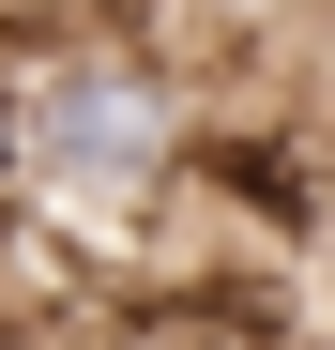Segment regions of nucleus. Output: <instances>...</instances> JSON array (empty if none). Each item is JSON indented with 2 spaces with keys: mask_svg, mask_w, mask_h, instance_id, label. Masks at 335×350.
Returning <instances> with one entry per match:
<instances>
[{
  "mask_svg": "<svg viewBox=\"0 0 335 350\" xmlns=\"http://www.w3.org/2000/svg\"><path fill=\"white\" fill-rule=\"evenodd\" d=\"M183 137H198V77L152 16H77L0 46V183L92 274L183 198Z\"/></svg>",
  "mask_w": 335,
  "mask_h": 350,
  "instance_id": "f257e3e1",
  "label": "nucleus"
},
{
  "mask_svg": "<svg viewBox=\"0 0 335 350\" xmlns=\"http://www.w3.org/2000/svg\"><path fill=\"white\" fill-rule=\"evenodd\" d=\"M168 16H183V31H305L320 0H168ZM168 16H152V31H168Z\"/></svg>",
  "mask_w": 335,
  "mask_h": 350,
  "instance_id": "f03ea898",
  "label": "nucleus"
}]
</instances>
